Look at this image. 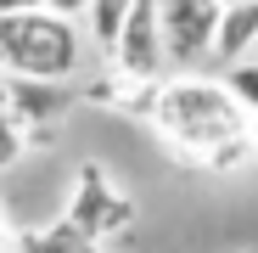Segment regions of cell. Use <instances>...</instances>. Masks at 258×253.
Masks as SVG:
<instances>
[{
    "instance_id": "obj_10",
    "label": "cell",
    "mask_w": 258,
    "mask_h": 253,
    "mask_svg": "<svg viewBox=\"0 0 258 253\" xmlns=\"http://www.w3.org/2000/svg\"><path fill=\"white\" fill-rule=\"evenodd\" d=\"M135 12V0H90L84 6V23H90V45L107 57L112 51V39H118V28H123V17Z\"/></svg>"
},
{
    "instance_id": "obj_11",
    "label": "cell",
    "mask_w": 258,
    "mask_h": 253,
    "mask_svg": "<svg viewBox=\"0 0 258 253\" xmlns=\"http://www.w3.org/2000/svg\"><path fill=\"white\" fill-rule=\"evenodd\" d=\"M225 90H230V102H236L247 118H258V62H236V68H225Z\"/></svg>"
},
{
    "instance_id": "obj_9",
    "label": "cell",
    "mask_w": 258,
    "mask_h": 253,
    "mask_svg": "<svg viewBox=\"0 0 258 253\" xmlns=\"http://www.w3.org/2000/svg\"><path fill=\"white\" fill-rule=\"evenodd\" d=\"M12 253H101V242H90L79 225H68L62 214L51 225H23L12 231Z\"/></svg>"
},
{
    "instance_id": "obj_13",
    "label": "cell",
    "mask_w": 258,
    "mask_h": 253,
    "mask_svg": "<svg viewBox=\"0 0 258 253\" xmlns=\"http://www.w3.org/2000/svg\"><path fill=\"white\" fill-rule=\"evenodd\" d=\"M28 12H45V0H0V17H28Z\"/></svg>"
},
{
    "instance_id": "obj_14",
    "label": "cell",
    "mask_w": 258,
    "mask_h": 253,
    "mask_svg": "<svg viewBox=\"0 0 258 253\" xmlns=\"http://www.w3.org/2000/svg\"><path fill=\"white\" fill-rule=\"evenodd\" d=\"M84 6H90V0H45V12H56V17H84Z\"/></svg>"
},
{
    "instance_id": "obj_7",
    "label": "cell",
    "mask_w": 258,
    "mask_h": 253,
    "mask_svg": "<svg viewBox=\"0 0 258 253\" xmlns=\"http://www.w3.org/2000/svg\"><path fill=\"white\" fill-rule=\"evenodd\" d=\"M157 84H163V79H129V73L107 68L101 79L84 84V102H90V107H107V113H118V118H141V124H152Z\"/></svg>"
},
{
    "instance_id": "obj_6",
    "label": "cell",
    "mask_w": 258,
    "mask_h": 253,
    "mask_svg": "<svg viewBox=\"0 0 258 253\" xmlns=\"http://www.w3.org/2000/svg\"><path fill=\"white\" fill-rule=\"evenodd\" d=\"M73 107L68 84H45V79H6V113L23 130H56Z\"/></svg>"
},
{
    "instance_id": "obj_1",
    "label": "cell",
    "mask_w": 258,
    "mask_h": 253,
    "mask_svg": "<svg viewBox=\"0 0 258 253\" xmlns=\"http://www.w3.org/2000/svg\"><path fill=\"white\" fill-rule=\"evenodd\" d=\"M152 130L168 146V158H180L191 169L208 163V152H219L225 141L247 135V113L230 102L225 79H202V73H168L157 84V107H152Z\"/></svg>"
},
{
    "instance_id": "obj_4",
    "label": "cell",
    "mask_w": 258,
    "mask_h": 253,
    "mask_svg": "<svg viewBox=\"0 0 258 253\" xmlns=\"http://www.w3.org/2000/svg\"><path fill=\"white\" fill-rule=\"evenodd\" d=\"M157 28H163L168 73H191V68H202L213 57L219 6L213 0H157Z\"/></svg>"
},
{
    "instance_id": "obj_17",
    "label": "cell",
    "mask_w": 258,
    "mask_h": 253,
    "mask_svg": "<svg viewBox=\"0 0 258 253\" xmlns=\"http://www.w3.org/2000/svg\"><path fill=\"white\" fill-rule=\"evenodd\" d=\"M0 113H6V73H0Z\"/></svg>"
},
{
    "instance_id": "obj_16",
    "label": "cell",
    "mask_w": 258,
    "mask_h": 253,
    "mask_svg": "<svg viewBox=\"0 0 258 253\" xmlns=\"http://www.w3.org/2000/svg\"><path fill=\"white\" fill-rule=\"evenodd\" d=\"M213 6H219V12H230V6H252V0H213Z\"/></svg>"
},
{
    "instance_id": "obj_15",
    "label": "cell",
    "mask_w": 258,
    "mask_h": 253,
    "mask_svg": "<svg viewBox=\"0 0 258 253\" xmlns=\"http://www.w3.org/2000/svg\"><path fill=\"white\" fill-rule=\"evenodd\" d=\"M247 146H252V163H258V118H247Z\"/></svg>"
},
{
    "instance_id": "obj_12",
    "label": "cell",
    "mask_w": 258,
    "mask_h": 253,
    "mask_svg": "<svg viewBox=\"0 0 258 253\" xmlns=\"http://www.w3.org/2000/svg\"><path fill=\"white\" fill-rule=\"evenodd\" d=\"M28 158V141H23V124L12 118V113H0V175L6 169H17Z\"/></svg>"
},
{
    "instance_id": "obj_3",
    "label": "cell",
    "mask_w": 258,
    "mask_h": 253,
    "mask_svg": "<svg viewBox=\"0 0 258 253\" xmlns=\"http://www.w3.org/2000/svg\"><path fill=\"white\" fill-rule=\"evenodd\" d=\"M62 220L79 225L90 242H112L135 225V197H129L107 163H79L73 169V186H68V203H62Z\"/></svg>"
},
{
    "instance_id": "obj_8",
    "label": "cell",
    "mask_w": 258,
    "mask_h": 253,
    "mask_svg": "<svg viewBox=\"0 0 258 253\" xmlns=\"http://www.w3.org/2000/svg\"><path fill=\"white\" fill-rule=\"evenodd\" d=\"M252 51H258V0H252V6L219 12V28H213V62L236 68V62H252Z\"/></svg>"
},
{
    "instance_id": "obj_5",
    "label": "cell",
    "mask_w": 258,
    "mask_h": 253,
    "mask_svg": "<svg viewBox=\"0 0 258 253\" xmlns=\"http://www.w3.org/2000/svg\"><path fill=\"white\" fill-rule=\"evenodd\" d=\"M107 68L129 73V79H168V57H163V28H157V0H135V12L123 17Z\"/></svg>"
},
{
    "instance_id": "obj_2",
    "label": "cell",
    "mask_w": 258,
    "mask_h": 253,
    "mask_svg": "<svg viewBox=\"0 0 258 253\" xmlns=\"http://www.w3.org/2000/svg\"><path fill=\"white\" fill-rule=\"evenodd\" d=\"M79 68H84V34L73 17H56V12L0 17V73L6 79L68 84Z\"/></svg>"
}]
</instances>
